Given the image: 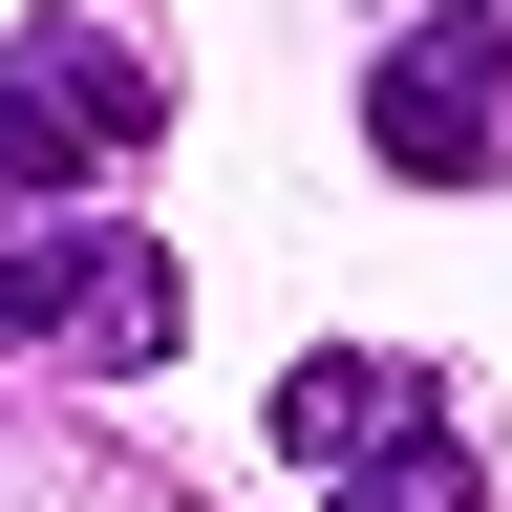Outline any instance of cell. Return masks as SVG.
Returning <instances> with one entry per match:
<instances>
[{"instance_id":"6da1fadb","label":"cell","mask_w":512,"mask_h":512,"mask_svg":"<svg viewBox=\"0 0 512 512\" xmlns=\"http://www.w3.org/2000/svg\"><path fill=\"white\" fill-rule=\"evenodd\" d=\"M150 128H171V64L128 43V22H86V0L0 22V214H64V192H107Z\"/></svg>"},{"instance_id":"3957f363","label":"cell","mask_w":512,"mask_h":512,"mask_svg":"<svg viewBox=\"0 0 512 512\" xmlns=\"http://www.w3.org/2000/svg\"><path fill=\"white\" fill-rule=\"evenodd\" d=\"M0 342H43V363H171L192 278H171V235H128V214H0Z\"/></svg>"},{"instance_id":"277c9868","label":"cell","mask_w":512,"mask_h":512,"mask_svg":"<svg viewBox=\"0 0 512 512\" xmlns=\"http://www.w3.org/2000/svg\"><path fill=\"white\" fill-rule=\"evenodd\" d=\"M363 150L406 171V192L512 171V0H427V22L363 64Z\"/></svg>"},{"instance_id":"7a4b0ae2","label":"cell","mask_w":512,"mask_h":512,"mask_svg":"<svg viewBox=\"0 0 512 512\" xmlns=\"http://www.w3.org/2000/svg\"><path fill=\"white\" fill-rule=\"evenodd\" d=\"M278 448L320 470V512H491L470 427H448V384H427L406 342H320V363L278 384Z\"/></svg>"}]
</instances>
